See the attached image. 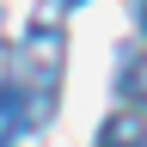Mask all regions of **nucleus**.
Segmentation results:
<instances>
[{
	"instance_id": "1",
	"label": "nucleus",
	"mask_w": 147,
	"mask_h": 147,
	"mask_svg": "<svg viewBox=\"0 0 147 147\" xmlns=\"http://www.w3.org/2000/svg\"><path fill=\"white\" fill-rule=\"evenodd\" d=\"M117 92H123L129 104L147 110V49H129L123 61H117Z\"/></svg>"
},
{
	"instance_id": "2",
	"label": "nucleus",
	"mask_w": 147,
	"mask_h": 147,
	"mask_svg": "<svg viewBox=\"0 0 147 147\" xmlns=\"http://www.w3.org/2000/svg\"><path fill=\"white\" fill-rule=\"evenodd\" d=\"M98 147H147V117H129V110H117V117L98 129Z\"/></svg>"
},
{
	"instance_id": "3",
	"label": "nucleus",
	"mask_w": 147,
	"mask_h": 147,
	"mask_svg": "<svg viewBox=\"0 0 147 147\" xmlns=\"http://www.w3.org/2000/svg\"><path fill=\"white\" fill-rule=\"evenodd\" d=\"M135 12H141V31H147V0H135Z\"/></svg>"
}]
</instances>
